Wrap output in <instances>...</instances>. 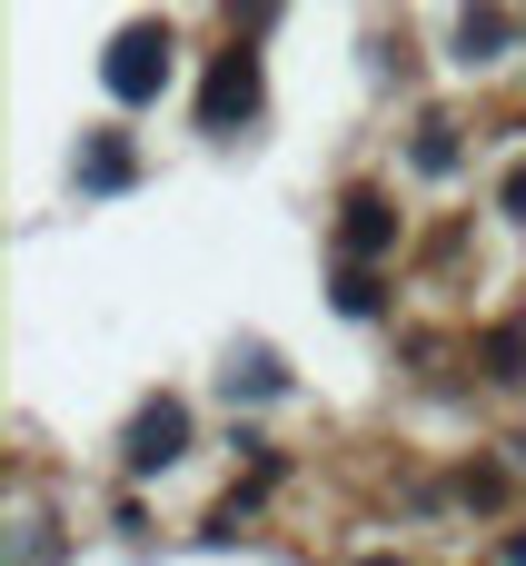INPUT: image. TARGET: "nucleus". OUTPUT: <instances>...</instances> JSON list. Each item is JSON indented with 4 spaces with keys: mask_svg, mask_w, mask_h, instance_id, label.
<instances>
[{
    "mask_svg": "<svg viewBox=\"0 0 526 566\" xmlns=\"http://www.w3.org/2000/svg\"><path fill=\"white\" fill-rule=\"evenodd\" d=\"M80 179H90V189H119V179H129V149H119V139H99V149H90V169H80Z\"/></svg>",
    "mask_w": 526,
    "mask_h": 566,
    "instance_id": "nucleus-5",
    "label": "nucleus"
},
{
    "mask_svg": "<svg viewBox=\"0 0 526 566\" xmlns=\"http://www.w3.org/2000/svg\"><path fill=\"white\" fill-rule=\"evenodd\" d=\"M368 566H388V557H368Z\"/></svg>",
    "mask_w": 526,
    "mask_h": 566,
    "instance_id": "nucleus-6",
    "label": "nucleus"
},
{
    "mask_svg": "<svg viewBox=\"0 0 526 566\" xmlns=\"http://www.w3.org/2000/svg\"><path fill=\"white\" fill-rule=\"evenodd\" d=\"M249 109H259V60H249V50H229V60L209 70V99H199V119H209V129H229V119H249Z\"/></svg>",
    "mask_w": 526,
    "mask_h": 566,
    "instance_id": "nucleus-2",
    "label": "nucleus"
},
{
    "mask_svg": "<svg viewBox=\"0 0 526 566\" xmlns=\"http://www.w3.org/2000/svg\"><path fill=\"white\" fill-rule=\"evenodd\" d=\"M388 229H398V219H388L378 199H348V249H388Z\"/></svg>",
    "mask_w": 526,
    "mask_h": 566,
    "instance_id": "nucleus-4",
    "label": "nucleus"
},
{
    "mask_svg": "<svg viewBox=\"0 0 526 566\" xmlns=\"http://www.w3.org/2000/svg\"><path fill=\"white\" fill-rule=\"evenodd\" d=\"M99 80H109V99H149V90L169 80V30H159V20H129V30L109 40Z\"/></svg>",
    "mask_w": 526,
    "mask_h": 566,
    "instance_id": "nucleus-1",
    "label": "nucleus"
},
{
    "mask_svg": "<svg viewBox=\"0 0 526 566\" xmlns=\"http://www.w3.org/2000/svg\"><path fill=\"white\" fill-rule=\"evenodd\" d=\"M179 438H189V418H179V398H159V408L129 428V468H169V458H179Z\"/></svg>",
    "mask_w": 526,
    "mask_h": 566,
    "instance_id": "nucleus-3",
    "label": "nucleus"
}]
</instances>
